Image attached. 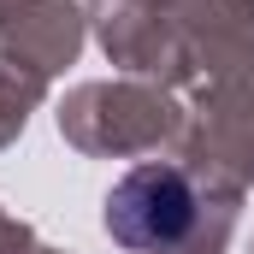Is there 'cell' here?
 Wrapping results in <instances>:
<instances>
[{
    "instance_id": "1",
    "label": "cell",
    "mask_w": 254,
    "mask_h": 254,
    "mask_svg": "<svg viewBox=\"0 0 254 254\" xmlns=\"http://www.w3.org/2000/svg\"><path fill=\"white\" fill-rule=\"evenodd\" d=\"M237 207H243V195L207 190L184 160H142L107 190L101 225L130 254H172L195 243L207 225L237 219Z\"/></svg>"
},
{
    "instance_id": "2",
    "label": "cell",
    "mask_w": 254,
    "mask_h": 254,
    "mask_svg": "<svg viewBox=\"0 0 254 254\" xmlns=\"http://www.w3.org/2000/svg\"><path fill=\"white\" fill-rule=\"evenodd\" d=\"M60 136L77 154L95 160H130V154H154L160 142L184 136V113L160 83H83L60 101Z\"/></svg>"
},
{
    "instance_id": "3",
    "label": "cell",
    "mask_w": 254,
    "mask_h": 254,
    "mask_svg": "<svg viewBox=\"0 0 254 254\" xmlns=\"http://www.w3.org/2000/svg\"><path fill=\"white\" fill-rule=\"evenodd\" d=\"M160 24L178 83H231L254 71V0H142Z\"/></svg>"
},
{
    "instance_id": "4",
    "label": "cell",
    "mask_w": 254,
    "mask_h": 254,
    "mask_svg": "<svg viewBox=\"0 0 254 254\" xmlns=\"http://www.w3.org/2000/svg\"><path fill=\"white\" fill-rule=\"evenodd\" d=\"M178 160L190 166L207 190L243 195L254 184V71L195 89V119L178 136Z\"/></svg>"
},
{
    "instance_id": "5",
    "label": "cell",
    "mask_w": 254,
    "mask_h": 254,
    "mask_svg": "<svg viewBox=\"0 0 254 254\" xmlns=\"http://www.w3.org/2000/svg\"><path fill=\"white\" fill-rule=\"evenodd\" d=\"M0 42H6V60L54 77L60 65L83 54V6L77 0H12L0 12Z\"/></svg>"
},
{
    "instance_id": "6",
    "label": "cell",
    "mask_w": 254,
    "mask_h": 254,
    "mask_svg": "<svg viewBox=\"0 0 254 254\" xmlns=\"http://www.w3.org/2000/svg\"><path fill=\"white\" fill-rule=\"evenodd\" d=\"M42 95H48V77L42 71H30V65H18V60L0 54V148L24 136L30 113L42 107Z\"/></svg>"
},
{
    "instance_id": "7",
    "label": "cell",
    "mask_w": 254,
    "mask_h": 254,
    "mask_svg": "<svg viewBox=\"0 0 254 254\" xmlns=\"http://www.w3.org/2000/svg\"><path fill=\"white\" fill-rule=\"evenodd\" d=\"M231 225H237V219H219V225H207L195 243H184V249H172V254H225V243H231Z\"/></svg>"
},
{
    "instance_id": "8",
    "label": "cell",
    "mask_w": 254,
    "mask_h": 254,
    "mask_svg": "<svg viewBox=\"0 0 254 254\" xmlns=\"http://www.w3.org/2000/svg\"><path fill=\"white\" fill-rule=\"evenodd\" d=\"M30 249H36L30 225H24V219H6V213H0V254H30Z\"/></svg>"
},
{
    "instance_id": "9",
    "label": "cell",
    "mask_w": 254,
    "mask_h": 254,
    "mask_svg": "<svg viewBox=\"0 0 254 254\" xmlns=\"http://www.w3.org/2000/svg\"><path fill=\"white\" fill-rule=\"evenodd\" d=\"M30 254H60V249H30Z\"/></svg>"
},
{
    "instance_id": "10",
    "label": "cell",
    "mask_w": 254,
    "mask_h": 254,
    "mask_svg": "<svg viewBox=\"0 0 254 254\" xmlns=\"http://www.w3.org/2000/svg\"><path fill=\"white\" fill-rule=\"evenodd\" d=\"M6 6H12V0H0V12H6Z\"/></svg>"
},
{
    "instance_id": "11",
    "label": "cell",
    "mask_w": 254,
    "mask_h": 254,
    "mask_svg": "<svg viewBox=\"0 0 254 254\" xmlns=\"http://www.w3.org/2000/svg\"><path fill=\"white\" fill-rule=\"evenodd\" d=\"M249 254H254V249H249Z\"/></svg>"
}]
</instances>
